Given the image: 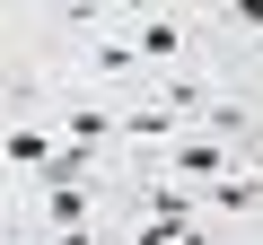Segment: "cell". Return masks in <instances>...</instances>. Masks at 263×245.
I'll use <instances>...</instances> for the list:
<instances>
[{
  "instance_id": "6da1fadb",
  "label": "cell",
  "mask_w": 263,
  "mask_h": 245,
  "mask_svg": "<svg viewBox=\"0 0 263 245\" xmlns=\"http://www.w3.org/2000/svg\"><path fill=\"white\" fill-rule=\"evenodd\" d=\"M167 167H176V175H193V184H211V175H228V167H237V149H228V140H176V149H167Z\"/></svg>"
},
{
  "instance_id": "7a4b0ae2",
  "label": "cell",
  "mask_w": 263,
  "mask_h": 245,
  "mask_svg": "<svg viewBox=\"0 0 263 245\" xmlns=\"http://www.w3.org/2000/svg\"><path fill=\"white\" fill-rule=\"evenodd\" d=\"M176 44H184V27H176L167 9H141V35H132V53H141V62H176Z\"/></svg>"
},
{
  "instance_id": "3957f363",
  "label": "cell",
  "mask_w": 263,
  "mask_h": 245,
  "mask_svg": "<svg viewBox=\"0 0 263 245\" xmlns=\"http://www.w3.org/2000/svg\"><path fill=\"white\" fill-rule=\"evenodd\" d=\"M35 219H44L53 236H62V228H79V219H88V193H79V184H44V201H35Z\"/></svg>"
},
{
  "instance_id": "277c9868",
  "label": "cell",
  "mask_w": 263,
  "mask_h": 245,
  "mask_svg": "<svg viewBox=\"0 0 263 245\" xmlns=\"http://www.w3.org/2000/svg\"><path fill=\"white\" fill-rule=\"evenodd\" d=\"M62 132H70L79 149H97V140H114V114H105V105H70V122H62Z\"/></svg>"
},
{
  "instance_id": "5b68a950",
  "label": "cell",
  "mask_w": 263,
  "mask_h": 245,
  "mask_svg": "<svg viewBox=\"0 0 263 245\" xmlns=\"http://www.w3.org/2000/svg\"><path fill=\"white\" fill-rule=\"evenodd\" d=\"M0 158H9V167H27V175H35V167L53 158V140H44V132H9V140H0Z\"/></svg>"
},
{
  "instance_id": "8992f818",
  "label": "cell",
  "mask_w": 263,
  "mask_h": 245,
  "mask_svg": "<svg viewBox=\"0 0 263 245\" xmlns=\"http://www.w3.org/2000/svg\"><path fill=\"white\" fill-rule=\"evenodd\" d=\"M88 70H105V79H123V70H141V53H132V44H97V53H88Z\"/></svg>"
},
{
  "instance_id": "52a82bcc",
  "label": "cell",
  "mask_w": 263,
  "mask_h": 245,
  "mask_svg": "<svg viewBox=\"0 0 263 245\" xmlns=\"http://www.w3.org/2000/svg\"><path fill=\"white\" fill-rule=\"evenodd\" d=\"M263 18V0H228V27H254Z\"/></svg>"
},
{
  "instance_id": "ba28073f",
  "label": "cell",
  "mask_w": 263,
  "mask_h": 245,
  "mask_svg": "<svg viewBox=\"0 0 263 245\" xmlns=\"http://www.w3.org/2000/svg\"><path fill=\"white\" fill-rule=\"evenodd\" d=\"M18 245H53V236H18Z\"/></svg>"
}]
</instances>
